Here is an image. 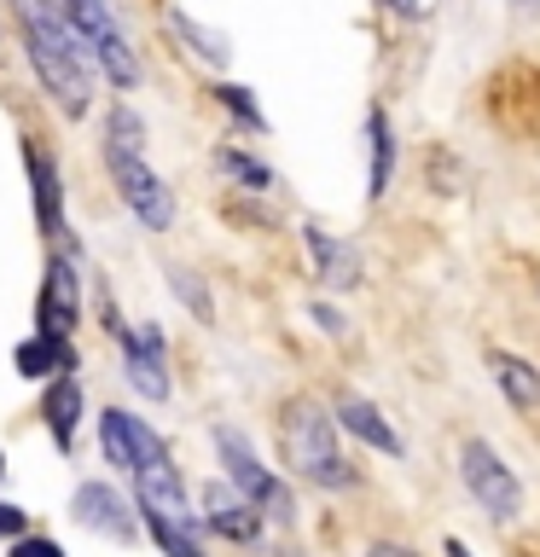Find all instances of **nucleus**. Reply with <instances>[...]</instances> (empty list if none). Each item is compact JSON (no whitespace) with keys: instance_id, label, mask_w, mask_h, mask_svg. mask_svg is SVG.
<instances>
[{"instance_id":"obj_1","label":"nucleus","mask_w":540,"mask_h":557,"mask_svg":"<svg viewBox=\"0 0 540 557\" xmlns=\"http://www.w3.org/2000/svg\"><path fill=\"white\" fill-rule=\"evenodd\" d=\"M12 7H17V17H24L35 76H41L47 94L64 104V116H82L94 87H87V64H82V47H76V24H70V12L52 7V0H12Z\"/></svg>"},{"instance_id":"obj_2","label":"nucleus","mask_w":540,"mask_h":557,"mask_svg":"<svg viewBox=\"0 0 540 557\" xmlns=\"http://www.w3.org/2000/svg\"><path fill=\"white\" fill-rule=\"evenodd\" d=\"M285 459L296 476L320 487H348V459L338 453V418H326L314 400H291L285 407Z\"/></svg>"},{"instance_id":"obj_3","label":"nucleus","mask_w":540,"mask_h":557,"mask_svg":"<svg viewBox=\"0 0 540 557\" xmlns=\"http://www.w3.org/2000/svg\"><path fill=\"white\" fill-rule=\"evenodd\" d=\"M459 476H465L470 494L482 499L488 517L512 522V517L523 511V487H517V476L500 465V453L488 447V442H465V447H459Z\"/></svg>"},{"instance_id":"obj_4","label":"nucleus","mask_w":540,"mask_h":557,"mask_svg":"<svg viewBox=\"0 0 540 557\" xmlns=\"http://www.w3.org/2000/svg\"><path fill=\"white\" fill-rule=\"evenodd\" d=\"M111 181L116 191L128 198V209L139 215V226H151V233H163V226L174 221V198L169 186L157 181V174L139 163V151H111Z\"/></svg>"},{"instance_id":"obj_5","label":"nucleus","mask_w":540,"mask_h":557,"mask_svg":"<svg viewBox=\"0 0 540 557\" xmlns=\"http://www.w3.org/2000/svg\"><path fill=\"white\" fill-rule=\"evenodd\" d=\"M99 442H105V459L122 465V470H146V465H163V447H157V435L146 430V418L134 412H105L99 418Z\"/></svg>"},{"instance_id":"obj_6","label":"nucleus","mask_w":540,"mask_h":557,"mask_svg":"<svg viewBox=\"0 0 540 557\" xmlns=\"http://www.w3.org/2000/svg\"><path fill=\"white\" fill-rule=\"evenodd\" d=\"M216 453H221V465H226V476H233V487H244L256 505H285V494H279V482L261 470V459L250 453V442H244L238 430H216Z\"/></svg>"},{"instance_id":"obj_7","label":"nucleus","mask_w":540,"mask_h":557,"mask_svg":"<svg viewBox=\"0 0 540 557\" xmlns=\"http://www.w3.org/2000/svg\"><path fill=\"white\" fill-rule=\"evenodd\" d=\"M134 476H139V511H146V522H192V529L204 522V511L186 505V487L169 465H146Z\"/></svg>"},{"instance_id":"obj_8","label":"nucleus","mask_w":540,"mask_h":557,"mask_svg":"<svg viewBox=\"0 0 540 557\" xmlns=\"http://www.w3.org/2000/svg\"><path fill=\"white\" fill-rule=\"evenodd\" d=\"M76 522L94 534H111V540H134V517H128V505H122V494L111 482H82L76 487Z\"/></svg>"},{"instance_id":"obj_9","label":"nucleus","mask_w":540,"mask_h":557,"mask_svg":"<svg viewBox=\"0 0 540 557\" xmlns=\"http://www.w3.org/2000/svg\"><path fill=\"white\" fill-rule=\"evenodd\" d=\"M122 366H128V383L139 395L163 400L169 395V377H163V337H157V325H139L122 337Z\"/></svg>"},{"instance_id":"obj_10","label":"nucleus","mask_w":540,"mask_h":557,"mask_svg":"<svg viewBox=\"0 0 540 557\" xmlns=\"http://www.w3.org/2000/svg\"><path fill=\"white\" fill-rule=\"evenodd\" d=\"M204 522L209 529H221L226 540H238V546H250V540L261 534V517H256V499L233 494V487H204Z\"/></svg>"},{"instance_id":"obj_11","label":"nucleus","mask_w":540,"mask_h":557,"mask_svg":"<svg viewBox=\"0 0 540 557\" xmlns=\"http://www.w3.org/2000/svg\"><path fill=\"white\" fill-rule=\"evenodd\" d=\"M70 325H76V273H70L64 261H52L47 285H41V331L64 343Z\"/></svg>"},{"instance_id":"obj_12","label":"nucleus","mask_w":540,"mask_h":557,"mask_svg":"<svg viewBox=\"0 0 540 557\" xmlns=\"http://www.w3.org/2000/svg\"><path fill=\"white\" fill-rule=\"evenodd\" d=\"M303 244H308V256H314V268H320L326 285H360V256L348 250V244H338L331 233H320V226H308Z\"/></svg>"},{"instance_id":"obj_13","label":"nucleus","mask_w":540,"mask_h":557,"mask_svg":"<svg viewBox=\"0 0 540 557\" xmlns=\"http://www.w3.org/2000/svg\"><path fill=\"white\" fill-rule=\"evenodd\" d=\"M338 418H343V430H355L360 442H372L378 453H401V435H395V424L383 418L372 400H360V395H343L338 400Z\"/></svg>"},{"instance_id":"obj_14","label":"nucleus","mask_w":540,"mask_h":557,"mask_svg":"<svg viewBox=\"0 0 540 557\" xmlns=\"http://www.w3.org/2000/svg\"><path fill=\"white\" fill-rule=\"evenodd\" d=\"M494 377H500V389H505V400H512L517 412L540 407V372L523 355H494Z\"/></svg>"},{"instance_id":"obj_15","label":"nucleus","mask_w":540,"mask_h":557,"mask_svg":"<svg viewBox=\"0 0 540 557\" xmlns=\"http://www.w3.org/2000/svg\"><path fill=\"white\" fill-rule=\"evenodd\" d=\"M29 181H35V221H41V233H59V174H52V157L41 146H29Z\"/></svg>"},{"instance_id":"obj_16","label":"nucleus","mask_w":540,"mask_h":557,"mask_svg":"<svg viewBox=\"0 0 540 557\" xmlns=\"http://www.w3.org/2000/svg\"><path fill=\"white\" fill-rule=\"evenodd\" d=\"M366 134H372V198H383L390 191V169H395V139H390V122H383V111L366 116Z\"/></svg>"},{"instance_id":"obj_17","label":"nucleus","mask_w":540,"mask_h":557,"mask_svg":"<svg viewBox=\"0 0 540 557\" xmlns=\"http://www.w3.org/2000/svg\"><path fill=\"white\" fill-rule=\"evenodd\" d=\"M76 412H82V389L76 383H52V395H47V424H52V435L70 447V435H76Z\"/></svg>"},{"instance_id":"obj_18","label":"nucleus","mask_w":540,"mask_h":557,"mask_svg":"<svg viewBox=\"0 0 540 557\" xmlns=\"http://www.w3.org/2000/svg\"><path fill=\"white\" fill-rule=\"evenodd\" d=\"M64 12H70V24H76L82 41H105V35H116L111 12H105V0H64Z\"/></svg>"},{"instance_id":"obj_19","label":"nucleus","mask_w":540,"mask_h":557,"mask_svg":"<svg viewBox=\"0 0 540 557\" xmlns=\"http://www.w3.org/2000/svg\"><path fill=\"white\" fill-rule=\"evenodd\" d=\"M59 355H64V343H59V337H47V331H41V337L17 343V372H24V377H47L52 366H59Z\"/></svg>"},{"instance_id":"obj_20","label":"nucleus","mask_w":540,"mask_h":557,"mask_svg":"<svg viewBox=\"0 0 540 557\" xmlns=\"http://www.w3.org/2000/svg\"><path fill=\"white\" fill-rule=\"evenodd\" d=\"M151 534L169 557H204V546L192 540V522H151Z\"/></svg>"},{"instance_id":"obj_21","label":"nucleus","mask_w":540,"mask_h":557,"mask_svg":"<svg viewBox=\"0 0 540 557\" xmlns=\"http://www.w3.org/2000/svg\"><path fill=\"white\" fill-rule=\"evenodd\" d=\"M105 134H111V151H139L146 146V122H139L134 111H122V104L111 111V128Z\"/></svg>"},{"instance_id":"obj_22","label":"nucleus","mask_w":540,"mask_h":557,"mask_svg":"<svg viewBox=\"0 0 540 557\" xmlns=\"http://www.w3.org/2000/svg\"><path fill=\"white\" fill-rule=\"evenodd\" d=\"M221 169L226 174H238L244 186H268V169L256 163V157H238V151H221Z\"/></svg>"},{"instance_id":"obj_23","label":"nucleus","mask_w":540,"mask_h":557,"mask_svg":"<svg viewBox=\"0 0 540 557\" xmlns=\"http://www.w3.org/2000/svg\"><path fill=\"white\" fill-rule=\"evenodd\" d=\"M181 35H186V41H198V52H204L209 64H226V47H221V35H204L198 24H192V17H181Z\"/></svg>"},{"instance_id":"obj_24","label":"nucleus","mask_w":540,"mask_h":557,"mask_svg":"<svg viewBox=\"0 0 540 557\" xmlns=\"http://www.w3.org/2000/svg\"><path fill=\"white\" fill-rule=\"evenodd\" d=\"M221 99H226V104H233V111H238L244 122H250V128H261V111H256V99H250V94H244V87H221Z\"/></svg>"},{"instance_id":"obj_25","label":"nucleus","mask_w":540,"mask_h":557,"mask_svg":"<svg viewBox=\"0 0 540 557\" xmlns=\"http://www.w3.org/2000/svg\"><path fill=\"white\" fill-rule=\"evenodd\" d=\"M174 290L186 296V308H192V313H204V320H209V296H198V285H192V273H174Z\"/></svg>"},{"instance_id":"obj_26","label":"nucleus","mask_w":540,"mask_h":557,"mask_svg":"<svg viewBox=\"0 0 540 557\" xmlns=\"http://www.w3.org/2000/svg\"><path fill=\"white\" fill-rule=\"evenodd\" d=\"M12 557H64L59 546H52V540H17V552Z\"/></svg>"},{"instance_id":"obj_27","label":"nucleus","mask_w":540,"mask_h":557,"mask_svg":"<svg viewBox=\"0 0 540 557\" xmlns=\"http://www.w3.org/2000/svg\"><path fill=\"white\" fill-rule=\"evenodd\" d=\"M24 529V511H12V505H0V534H17Z\"/></svg>"},{"instance_id":"obj_28","label":"nucleus","mask_w":540,"mask_h":557,"mask_svg":"<svg viewBox=\"0 0 540 557\" xmlns=\"http://www.w3.org/2000/svg\"><path fill=\"white\" fill-rule=\"evenodd\" d=\"M390 12H401V17H425V0H383Z\"/></svg>"},{"instance_id":"obj_29","label":"nucleus","mask_w":540,"mask_h":557,"mask_svg":"<svg viewBox=\"0 0 540 557\" xmlns=\"http://www.w3.org/2000/svg\"><path fill=\"white\" fill-rule=\"evenodd\" d=\"M366 557H418V552H407V546H390V540H378V546L366 552Z\"/></svg>"},{"instance_id":"obj_30","label":"nucleus","mask_w":540,"mask_h":557,"mask_svg":"<svg viewBox=\"0 0 540 557\" xmlns=\"http://www.w3.org/2000/svg\"><path fill=\"white\" fill-rule=\"evenodd\" d=\"M314 320H320V325H326V331H343V320H338V313H331V308H326V302H314Z\"/></svg>"},{"instance_id":"obj_31","label":"nucleus","mask_w":540,"mask_h":557,"mask_svg":"<svg viewBox=\"0 0 540 557\" xmlns=\"http://www.w3.org/2000/svg\"><path fill=\"white\" fill-rule=\"evenodd\" d=\"M447 557H470V552L459 546V540H447Z\"/></svg>"},{"instance_id":"obj_32","label":"nucleus","mask_w":540,"mask_h":557,"mask_svg":"<svg viewBox=\"0 0 540 557\" xmlns=\"http://www.w3.org/2000/svg\"><path fill=\"white\" fill-rule=\"evenodd\" d=\"M279 557H303V552H279Z\"/></svg>"}]
</instances>
